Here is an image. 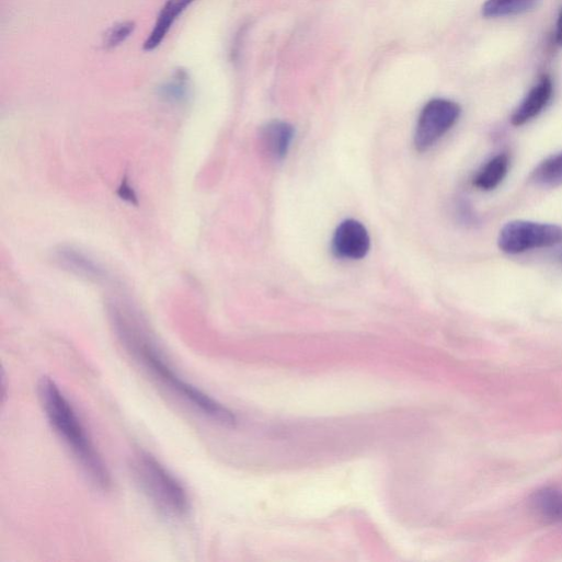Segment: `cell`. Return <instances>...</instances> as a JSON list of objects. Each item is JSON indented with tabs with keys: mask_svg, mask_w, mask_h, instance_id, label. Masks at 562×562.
<instances>
[{
	"mask_svg": "<svg viewBox=\"0 0 562 562\" xmlns=\"http://www.w3.org/2000/svg\"><path fill=\"white\" fill-rule=\"evenodd\" d=\"M110 316L118 337L129 353L167 388L218 423L228 426L236 424L237 418L230 410L182 379L170 367L153 344L139 316L130 307L113 302L110 305Z\"/></svg>",
	"mask_w": 562,
	"mask_h": 562,
	"instance_id": "cell-1",
	"label": "cell"
},
{
	"mask_svg": "<svg viewBox=\"0 0 562 562\" xmlns=\"http://www.w3.org/2000/svg\"><path fill=\"white\" fill-rule=\"evenodd\" d=\"M39 395L50 424L71 449L85 473L100 489H111V473L59 386L53 379L44 377L39 383Z\"/></svg>",
	"mask_w": 562,
	"mask_h": 562,
	"instance_id": "cell-2",
	"label": "cell"
},
{
	"mask_svg": "<svg viewBox=\"0 0 562 562\" xmlns=\"http://www.w3.org/2000/svg\"><path fill=\"white\" fill-rule=\"evenodd\" d=\"M131 467L141 489L161 513L173 518L188 513L191 502L186 489L154 456L138 451Z\"/></svg>",
	"mask_w": 562,
	"mask_h": 562,
	"instance_id": "cell-3",
	"label": "cell"
},
{
	"mask_svg": "<svg viewBox=\"0 0 562 562\" xmlns=\"http://www.w3.org/2000/svg\"><path fill=\"white\" fill-rule=\"evenodd\" d=\"M561 243V226L525 220L506 223L501 229L497 238L498 249L509 255L553 248Z\"/></svg>",
	"mask_w": 562,
	"mask_h": 562,
	"instance_id": "cell-4",
	"label": "cell"
},
{
	"mask_svg": "<svg viewBox=\"0 0 562 562\" xmlns=\"http://www.w3.org/2000/svg\"><path fill=\"white\" fill-rule=\"evenodd\" d=\"M460 106L455 102L437 99L428 102L420 114L414 144L420 152L432 148L458 122Z\"/></svg>",
	"mask_w": 562,
	"mask_h": 562,
	"instance_id": "cell-5",
	"label": "cell"
},
{
	"mask_svg": "<svg viewBox=\"0 0 562 562\" xmlns=\"http://www.w3.org/2000/svg\"><path fill=\"white\" fill-rule=\"evenodd\" d=\"M332 249L334 254L344 260L364 259L370 250V238L366 228L358 221L348 219L336 229Z\"/></svg>",
	"mask_w": 562,
	"mask_h": 562,
	"instance_id": "cell-6",
	"label": "cell"
},
{
	"mask_svg": "<svg viewBox=\"0 0 562 562\" xmlns=\"http://www.w3.org/2000/svg\"><path fill=\"white\" fill-rule=\"evenodd\" d=\"M552 94V81L549 77L543 76L513 113L512 125L520 127L535 119L548 106Z\"/></svg>",
	"mask_w": 562,
	"mask_h": 562,
	"instance_id": "cell-7",
	"label": "cell"
},
{
	"mask_svg": "<svg viewBox=\"0 0 562 562\" xmlns=\"http://www.w3.org/2000/svg\"><path fill=\"white\" fill-rule=\"evenodd\" d=\"M55 259L65 269L80 277L95 282L106 278L105 269L89 254L77 248L61 246L56 251Z\"/></svg>",
	"mask_w": 562,
	"mask_h": 562,
	"instance_id": "cell-8",
	"label": "cell"
},
{
	"mask_svg": "<svg viewBox=\"0 0 562 562\" xmlns=\"http://www.w3.org/2000/svg\"><path fill=\"white\" fill-rule=\"evenodd\" d=\"M294 139V128L284 122L275 121L263 127L260 142L264 154L272 161H282L288 153Z\"/></svg>",
	"mask_w": 562,
	"mask_h": 562,
	"instance_id": "cell-9",
	"label": "cell"
},
{
	"mask_svg": "<svg viewBox=\"0 0 562 562\" xmlns=\"http://www.w3.org/2000/svg\"><path fill=\"white\" fill-rule=\"evenodd\" d=\"M195 2V0H169L162 9L154 28L145 43L146 51H153L164 42L177 19Z\"/></svg>",
	"mask_w": 562,
	"mask_h": 562,
	"instance_id": "cell-10",
	"label": "cell"
},
{
	"mask_svg": "<svg viewBox=\"0 0 562 562\" xmlns=\"http://www.w3.org/2000/svg\"><path fill=\"white\" fill-rule=\"evenodd\" d=\"M509 169V158L501 153L486 162L473 179V185L483 192L495 190L506 177Z\"/></svg>",
	"mask_w": 562,
	"mask_h": 562,
	"instance_id": "cell-11",
	"label": "cell"
},
{
	"mask_svg": "<svg viewBox=\"0 0 562 562\" xmlns=\"http://www.w3.org/2000/svg\"><path fill=\"white\" fill-rule=\"evenodd\" d=\"M536 0H486L482 7L485 19H503L524 14L531 10Z\"/></svg>",
	"mask_w": 562,
	"mask_h": 562,
	"instance_id": "cell-12",
	"label": "cell"
},
{
	"mask_svg": "<svg viewBox=\"0 0 562 562\" xmlns=\"http://www.w3.org/2000/svg\"><path fill=\"white\" fill-rule=\"evenodd\" d=\"M537 512L547 520H562V492L554 489L538 491L532 500Z\"/></svg>",
	"mask_w": 562,
	"mask_h": 562,
	"instance_id": "cell-13",
	"label": "cell"
},
{
	"mask_svg": "<svg viewBox=\"0 0 562 562\" xmlns=\"http://www.w3.org/2000/svg\"><path fill=\"white\" fill-rule=\"evenodd\" d=\"M190 77L185 70H177L160 89L159 94L168 103L181 104L190 96Z\"/></svg>",
	"mask_w": 562,
	"mask_h": 562,
	"instance_id": "cell-14",
	"label": "cell"
},
{
	"mask_svg": "<svg viewBox=\"0 0 562 562\" xmlns=\"http://www.w3.org/2000/svg\"><path fill=\"white\" fill-rule=\"evenodd\" d=\"M534 181L542 186L562 184V152L541 162L534 172Z\"/></svg>",
	"mask_w": 562,
	"mask_h": 562,
	"instance_id": "cell-15",
	"label": "cell"
},
{
	"mask_svg": "<svg viewBox=\"0 0 562 562\" xmlns=\"http://www.w3.org/2000/svg\"><path fill=\"white\" fill-rule=\"evenodd\" d=\"M136 24L125 22L114 26L105 36L104 45L107 49H114L125 43L135 32Z\"/></svg>",
	"mask_w": 562,
	"mask_h": 562,
	"instance_id": "cell-16",
	"label": "cell"
},
{
	"mask_svg": "<svg viewBox=\"0 0 562 562\" xmlns=\"http://www.w3.org/2000/svg\"><path fill=\"white\" fill-rule=\"evenodd\" d=\"M555 43L559 46H562V11L558 18L557 28H555Z\"/></svg>",
	"mask_w": 562,
	"mask_h": 562,
	"instance_id": "cell-17",
	"label": "cell"
},
{
	"mask_svg": "<svg viewBox=\"0 0 562 562\" xmlns=\"http://www.w3.org/2000/svg\"><path fill=\"white\" fill-rule=\"evenodd\" d=\"M559 261L562 263V252L559 254Z\"/></svg>",
	"mask_w": 562,
	"mask_h": 562,
	"instance_id": "cell-18",
	"label": "cell"
}]
</instances>
